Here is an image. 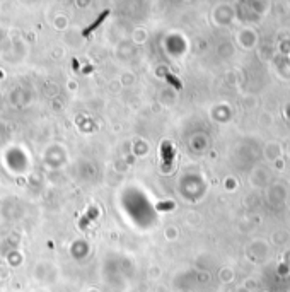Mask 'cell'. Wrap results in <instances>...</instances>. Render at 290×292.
Here are the masks:
<instances>
[{
	"label": "cell",
	"instance_id": "6da1fadb",
	"mask_svg": "<svg viewBox=\"0 0 290 292\" xmlns=\"http://www.w3.org/2000/svg\"><path fill=\"white\" fill-rule=\"evenodd\" d=\"M106 15H108V10H106V12H103V14H101V17H99V19H98V21H96V22H94V24H92V26H91V28H89V29L86 31V34H89V33H91V31H94L96 28H98V26H99V24H101V21H103V19H104V17H106Z\"/></svg>",
	"mask_w": 290,
	"mask_h": 292
}]
</instances>
